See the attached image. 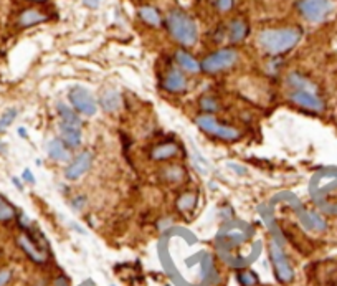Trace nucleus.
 <instances>
[{"mask_svg": "<svg viewBox=\"0 0 337 286\" xmlns=\"http://www.w3.org/2000/svg\"><path fill=\"white\" fill-rule=\"evenodd\" d=\"M303 30L299 27H279V29H265L256 36V43L268 55H281L289 52L299 43Z\"/></svg>", "mask_w": 337, "mask_h": 286, "instance_id": "nucleus-1", "label": "nucleus"}, {"mask_svg": "<svg viewBox=\"0 0 337 286\" xmlns=\"http://www.w3.org/2000/svg\"><path fill=\"white\" fill-rule=\"evenodd\" d=\"M165 25H167L170 36L177 43L184 45V47H192V45L197 43L198 27L188 13L182 10H172L167 15Z\"/></svg>", "mask_w": 337, "mask_h": 286, "instance_id": "nucleus-2", "label": "nucleus"}, {"mask_svg": "<svg viewBox=\"0 0 337 286\" xmlns=\"http://www.w3.org/2000/svg\"><path fill=\"white\" fill-rule=\"evenodd\" d=\"M195 124L204 132H207V134L214 136V137H216V139H221V141L233 142V141L242 139V136H243L238 127L220 123L214 114H207V113L198 114V116L195 118Z\"/></svg>", "mask_w": 337, "mask_h": 286, "instance_id": "nucleus-3", "label": "nucleus"}, {"mask_svg": "<svg viewBox=\"0 0 337 286\" xmlns=\"http://www.w3.org/2000/svg\"><path fill=\"white\" fill-rule=\"evenodd\" d=\"M296 8L304 20L311 24H321L334 12V2L332 0H298Z\"/></svg>", "mask_w": 337, "mask_h": 286, "instance_id": "nucleus-4", "label": "nucleus"}, {"mask_svg": "<svg viewBox=\"0 0 337 286\" xmlns=\"http://www.w3.org/2000/svg\"><path fill=\"white\" fill-rule=\"evenodd\" d=\"M270 260L273 263V271H275V276L276 280L279 281V283L283 285H288L291 281L294 280V268L293 265L289 263L288 256L284 255L283 248H281L278 243L275 242H270Z\"/></svg>", "mask_w": 337, "mask_h": 286, "instance_id": "nucleus-5", "label": "nucleus"}, {"mask_svg": "<svg viewBox=\"0 0 337 286\" xmlns=\"http://www.w3.org/2000/svg\"><path fill=\"white\" fill-rule=\"evenodd\" d=\"M237 62H238V53L232 48H223L209 55V57H205L204 62L200 63V70L214 75V73H220L232 68Z\"/></svg>", "mask_w": 337, "mask_h": 286, "instance_id": "nucleus-6", "label": "nucleus"}, {"mask_svg": "<svg viewBox=\"0 0 337 286\" xmlns=\"http://www.w3.org/2000/svg\"><path fill=\"white\" fill-rule=\"evenodd\" d=\"M68 101H70L71 108L83 116H94L98 113V101L83 86L71 88L70 93H68Z\"/></svg>", "mask_w": 337, "mask_h": 286, "instance_id": "nucleus-7", "label": "nucleus"}, {"mask_svg": "<svg viewBox=\"0 0 337 286\" xmlns=\"http://www.w3.org/2000/svg\"><path fill=\"white\" fill-rule=\"evenodd\" d=\"M91 164H93V154L90 151H83L80 154H76L70 160V164L66 165L64 177L68 181H78V179H81L91 169Z\"/></svg>", "mask_w": 337, "mask_h": 286, "instance_id": "nucleus-8", "label": "nucleus"}, {"mask_svg": "<svg viewBox=\"0 0 337 286\" xmlns=\"http://www.w3.org/2000/svg\"><path fill=\"white\" fill-rule=\"evenodd\" d=\"M289 99L293 104L309 109V111H322L324 109V103L314 91H291Z\"/></svg>", "mask_w": 337, "mask_h": 286, "instance_id": "nucleus-9", "label": "nucleus"}, {"mask_svg": "<svg viewBox=\"0 0 337 286\" xmlns=\"http://www.w3.org/2000/svg\"><path fill=\"white\" fill-rule=\"evenodd\" d=\"M187 179V169L179 162H169L160 167V181L167 186H182Z\"/></svg>", "mask_w": 337, "mask_h": 286, "instance_id": "nucleus-10", "label": "nucleus"}, {"mask_svg": "<svg viewBox=\"0 0 337 286\" xmlns=\"http://www.w3.org/2000/svg\"><path fill=\"white\" fill-rule=\"evenodd\" d=\"M181 146L174 141H167V142H160L152 147L151 151V159L155 160V162H170V160L177 159L181 156Z\"/></svg>", "mask_w": 337, "mask_h": 286, "instance_id": "nucleus-11", "label": "nucleus"}, {"mask_svg": "<svg viewBox=\"0 0 337 286\" xmlns=\"http://www.w3.org/2000/svg\"><path fill=\"white\" fill-rule=\"evenodd\" d=\"M162 85L169 93H184L188 86V81L181 70H177V68H170V70L165 73Z\"/></svg>", "mask_w": 337, "mask_h": 286, "instance_id": "nucleus-12", "label": "nucleus"}, {"mask_svg": "<svg viewBox=\"0 0 337 286\" xmlns=\"http://www.w3.org/2000/svg\"><path fill=\"white\" fill-rule=\"evenodd\" d=\"M47 156L55 162H70L73 159L71 149L60 137H53L47 144Z\"/></svg>", "mask_w": 337, "mask_h": 286, "instance_id": "nucleus-13", "label": "nucleus"}, {"mask_svg": "<svg viewBox=\"0 0 337 286\" xmlns=\"http://www.w3.org/2000/svg\"><path fill=\"white\" fill-rule=\"evenodd\" d=\"M17 243H18V247H20L22 250H24L25 255L29 256L33 263L43 265V263L47 261V255H45V253L41 252L40 248L35 245L33 242H31L29 235H20V237L17 238Z\"/></svg>", "mask_w": 337, "mask_h": 286, "instance_id": "nucleus-14", "label": "nucleus"}, {"mask_svg": "<svg viewBox=\"0 0 337 286\" xmlns=\"http://www.w3.org/2000/svg\"><path fill=\"white\" fill-rule=\"evenodd\" d=\"M121 104H123L121 93H119L118 90H113V88L104 90L98 101V106H101V109H103L104 113H116L118 109L121 108Z\"/></svg>", "mask_w": 337, "mask_h": 286, "instance_id": "nucleus-15", "label": "nucleus"}, {"mask_svg": "<svg viewBox=\"0 0 337 286\" xmlns=\"http://www.w3.org/2000/svg\"><path fill=\"white\" fill-rule=\"evenodd\" d=\"M60 139L66 144L70 149H76L83 142V132L81 127L66 126V124H60Z\"/></svg>", "mask_w": 337, "mask_h": 286, "instance_id": "nucleus-16", "label": "nucleus"}, {"mask_svg": "<svg viewBox=\"0 0 337 286\" xmlns=\"http://www.w3.org/2000/svg\"><path fill=\"white\" fill-rule=\"evenodd\" d=\"M198 200V193L195 191H184L179 193L177 200H175V207L181 214H190L195 210Z\"/></svg>", "mask_w": 337, "mask_h": 286, "instance_id": "nucleus-17", "label": "nucleus"}, {"mask_svg": "<svg viewBox=\"0 0 337 286\" xmlns=\"http://www.w3.org/2000/svg\"><path fill=\"white\" fill-rule=\"evenodd\" d=\"M57 111L60 114V118H61V124H66V126H75V127H81L83 126V119L80 118V114H78L70 104L58 103L57 104Z\"/></svg>", "mask_w": 337, "mask_h": 286, "instance_id": "nucleus-18", "label": "nucleus"}, {"mask_svg": "<svg viewBox=\"0 0 337 286\" xmlns=\"http://www.w3.org/2000/svg\"><path fill=\"white\" fill-rule=\"evenodd\" d=\"M47 20H48V17L45 15L43 12L36 10V8H27V10L22 12L20 17H18V25L27 29V27L38 25L41 22H47Z\"/></svg>", "mask_w": 337, "mask_h": 286, "instance_id": "nucleus-19", "label": "nucleus"}, {"mask_svg": "<svg viewBox=\"0 0 337 286\" xmlns=\"http://www.w3.org/2000/svg\"><path fill=\"white\" fill-rule=\"evenodd\" d=\"M175 62H177V64L182 68V70H185L188 73L200 71V63H198L190 53L184 52V50H177V52H175Z\"/></svg>", "mask_w": 337, "mask_h": 286, "instance_id": "nucleus-20", "label": "nucleus"}, {"mask_svg": "<svg viewBox=\"0 0 337 286\" xmlns=\"http://www.w3.org/2000/svg\"><path fill=\"white\" fill-rule=\"evenodd\" d=\"M248 35V25L246 22L242 20V18H237L233 20L228 27V38L232 43H240V41L245 40V36Z\"/></svg>", "mask_w": 337, "mask_h": 286, "instance_id": "nucleus-21", "label": "nucleus"}, {"mask_svg": "<svg viewBox=\"0 0 337 286\" xmlns=\"http://www.w3.org/2000/svg\"><path fill=\"white\" fill-rule=\"evenodd\" d=\"M286 83H288V86L293 91H314V93H316V86H314L306 76L299 75V73H291L288 76V80H286Z\"/></svg>", "mask_w": 337, "mask_h": 286, "instance_id": "nucleus-22", "label": "nucleus"}, {"mask_svg": "<svg viewBox=\"0 0 337 286\" xmlns=\"http://www.w3.org/2000/svg\"><path fill=\"white\" fill-rule=\"evenodd\" d=\"M139 17H141V20L149 27H155L157 29V27L162 25V17H160V13L155 7H151V5L141 7L139 8Z\"/></svg>", "mask_w": 337, "mask_h": 286, "instance_id": "nucleus-23", "label": "nucleus"}, {"mask_svg": "<svg viewBox=\"0 0 337 286\" xmlns=\"http://www.w3.org/2000/svg\"><path fill=\"white\" fill-rule=\"evenodd\" d=\"M17 116H18L17 108H8V109L3 111V114L0 116V134H2V132H5V129H8L12 126Z\"/></svg>", "mask_w": 337, "mask_h": 286, "instance_id": "nucleus-24", "label": "nucleus"}, {"mask_svg": "<svg viewBox=\"0 0 337 286\" xmlns=\"http://www.w3.org/2000/svg\"><path fill=\"white\" fill-rule=\"evenodd\" d=\"M13 217H15L13 207L0 197V222H8V220H12Z\"/></svg>", "mask_w": 337, "mask_h": 286, "instance_id": "nucleus-25", "label": "nucleus"}, {"mask_svg": "<svg viewBox=\"0 0 337 286\" xmlns=\"http://www.w3.org/2000/svg\"><path fill=\"white\" fill-rule=\"evenodd\" d=\"M200 108H202V111L207 114H214L216 109H218V103H216V99L212 98V96H205V98L200 99Z\"/></svg>", "mask_w": 337, "mask_h": 286, "instance_id": "nucleus-26", "label": "nucleus"}, {"mask_svg": "<svg viewBox=\"0 0 337 286\" xmlns=\"http://www.w3.org/2000/svg\"><path fill=\"white\" fill-rule=\"evenodd\" d=\"M237 278L243 286H255V285H258V278H256V275L253 273V271H242V273L237 275Z\"/></svg>", "mask_w": 337, "mask_h": 286, "instance_id": "nucleus-27", "label": "nucleus"}, {"mask_svg": "<svg viewBox=\"0 0 337 286\" xmlns=\"http://www.w3.org/2000/svg\"><path fill=\"white\" fill-rule=\"evenodd\" d=\"M233 7V0H216V8L220 12H228Z\"/></svg>", "mask_w": 337, "mask_h": 286, "instance_id": "nucleus-28", "label": "nucleus"}, {"mask_svg": "<svg viewBox=\"0 0 337 286\" xmlns=\"http://www.w3.org/2000/svg\"><path fill=\"white\" fill-rule=\"evenodd\" d=\"M12 278V271L8 270H2L0 271V286H5Z\"/></svg>", "mask_w": 337, "mask_h": 286, "instance_id": "nucleus-29", "label": "nucleus"}, {"mask_svg": "<svg viewBox=\"0 0 337 286\" xmlns=\"http://www.w3.org/2000/svg\"><path fill=\"white\" fill-rule=\"evenodd\" d=\"M85 204H86V199L81 195V197H78V199H75V200L71 202V207H73V209H75V210H80L81 207L85 205Z\"/></svg>", "mask_w": 337, "mask_h": 286, "instance_id": "nucleus-30", "label": "nucleus"}, {"mask_svg": "<svg viewBox=\"0 0 337 286\" xmlns=\"http://www.w3.org/2000/svg\"><path fill=\"white\" fill-rule=\"evenodd\" d=\"M22 179H24L25 182H29V184H35V177H33V174H31L30 169H25L24 170V174H22Z\"/></svg>", "mask_w": 337, "mask_h": 286, "instance_id": "nucleus-31", "label": "nucleus"}, {"mask_svg": "<svg viewBox=\"0 0 337 286\" xmlns=\"http://www.w3.org/2000/svg\"><path fill=\"white\" fill-rule=\"evenodd\" d=\"M83 3L90 8H98L99 7V0H83Z\"/></svg>", "mask_w": 337, "mask_h": 286, "instance_id": "nucleus-32", "label": "nucleus"}, {"mask_svg": "<svg viewBox=\"0 0 337 286\" xmlns=\"http://www.w3.org/2000/svg\"><path fill=\"white\" fill-rule=\"evenodd\" d=\"M228 165H230L232 169H237V172H238L240 175H245V174H246V169H245V167H240V165H237V164H228Z\"/></svg>", "mask_w": 337, "mask_h": 286, "instance_id": "nucleus-33", "label": "nucleus"}, {"mask_svg": "<svg viewBox=\"0 0 337 286\" xmlns=\"http://www.w3.org/2000/svg\"><path fill=\"white\" fill-rule=\"evenodd\" d=\"M12 182H13V186H15L18 191H24V186H22V182H20V179H17V177H12Z\"/></svg>", "mask_w": 337, "mask_h": 286, "instance_id": "nucleus-34", "label": "nucleus"}, {"mask_svg": "<svg viewBox=\"0 0 337 286\" xmlns=\"http://www.w3.org/2000/svg\"><path fill=\"white\" fill-rule=\"evenodd\" d=\"M18 136H20V137H27V129L25 127H18Z\"/></svg>", "mask_w": 337, "mask_h": 286, "instance_id": "nucleus-35", "label": "nucleus"}, {"mask_svg": "<svg viewBox=\"0 0 337 286\" xmlns=\"http://www.w3.org/2000/svg\"><path fill=\"white\" fill-rule=\"evenodd\" d=\"M2 144H3V142L0 141V154H3V152H7V147H5V146H2Z\"/></svg>", "mask_w": 337, "mask_h": 286, "instance_id": "nucleus-36", "label": "nucleus"}, {"mask_svg": "<svg viewBox=\"0 0 337 286\" xmlns=\"http://www.w3.org/2000/svg\"><path fill=\"white\" fill-rule=\"evenodd\" d=\"M30 2H45V0H30Z\"/></svg>", "mask_w": 337, "mask_h": 286, "instance_id": "nucleus-37", "label": "nucleus"}, {"mask_svg": "<svg viewBox=\"0 0 337 286\" xmlns=\"http://www.w3.org/2000/svg\"><path fill=\"white\" fill-rule=\"evenodd\" d=\"M111 286H114V285H111Z\"/></svg>", "mask_w": 337, "mask_h": 286, "instance_id": "nucleus-38", "label": "nucleus"}]
</instances>
